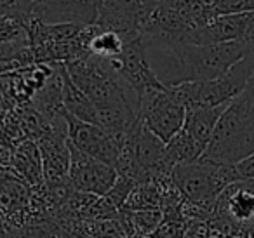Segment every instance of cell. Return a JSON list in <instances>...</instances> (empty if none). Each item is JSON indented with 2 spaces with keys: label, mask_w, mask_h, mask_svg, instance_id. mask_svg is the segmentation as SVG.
I'll use <instances>...</instances> for the list:
<instances>
[{
  "label": "cell",
  "mask_w": 254,
  "mask_h": 238,
  "mask_svg": "<svg viewBox=\"0 0 254 238\" xmlns=\"http://www.w3.org/2000/svg\"><path fill=\"white\" fill-rule=\"evenodd\" d=\"M146 58L155 71L157 78L166 87L180 85L185 82L214 80L225 75L235 63H239L254 49L246 42L225 44H143Z\"/></svg>",
  "instance_id": "obj_1"
},
{
  "label": "cell",
  "mask_w": 254,
  "mask_h": 238,
  "mask_svg": "<svg viewBox=\"0 0 254 238\" xmlns=\"http://www.w3.org/2000/svg\"><path fill=\"white\" fill-rule=\"evenodd\" d=\"M254 153V78L228 103L202 160L237 165Z\"/></svg>",
  "instance_id": "obj_2"
},
{
  "label": "cell",
  "mask_w": 254,
  "mask_h": 238,
  "mask_svg": "<svg viewBox=\"0 0 254 238\" xmlns=\"http://www.w3.org/2000/svg\"><path fill=\"white\" fill-rule=\"evenodd\" d=\"M171 179L188 203L212 214L223 189L232 182L240 181V176L235 165L218 164L200 158L191 164L176 165L173 169Z\"/></svg>",
  "instance_id": "obj_3"
},
{
  "label": "cell",
  "mask_w": 254,
  "mask_h": 238,
  "mask_svg": "<svg viewBox=\"0 0 254 238\" xmlns=\"http://www.w3.org/2000/svg\"><path fill=\"white\" fill-rule=\"evenodd\" d=\"M254 78V53L235 63L225 75L214 80L185 82L173 85L171 92L187 110L197 106H219L228 105L232 99L242 94L244 89Z\"/></svg>",
  "instance_id": "obj_4"
},
{
  "label": "cell",
  "mask_w": 254,
  "mask_h": 238,
  "mask_svg": "<svg viewBox=\"0 0 254 238\" xmlns=\"http://www.w3.org/2000/svg\"><path fill=\"white\" fill-rule=\"evenodd\" d=\"M138 117L143 125L164 143L178 134L185 125L187 108L174 98L169 87L150 89L139 96Z\"/></svg>",
  "instance_id": "obj_5"
},
{
  "label": "cell",
  "mask_w": 254,
  "mask_h": 238,
  "mask_svg": "<svg viewBox=\"0 0 254 238\" xmlns=\"http://www.w3.org/2000/svg\"><path fill=\"white\" fill-rule=\"evenodd\" d=\"M64 120H66L68 127V143L71 146H75L82 153L89 155L96 160H101L115 167L117 160L120 157L122 144L127 136H113L108 130L101 129L94 123L84 122V120L77 119L68 112L64 113Z\"/></svg>",
  "instance_id": "obj_6"
},
{
  "label": "cell",
  "mask_w": 254,
  "mask_h": 238,
  "mask_svg": "<svg viewBox=\"0 0 254 238\" xmlns=\"http://www.w3.org/2000/svg\"><path fill=\"white\" fill-rule=\"evenodd\" d=\"M70 144V143H68ZM119 174L113 165L82 153L70 144V174L68 184L75 191L89 193L94 196H105L115 186Z\"/></svg>",
  "instance_id": "obj_7"
},
{
  "label": "cell",
  "mask_w": 254,
  "mask_h": 238,
  "mask_svg": "<svg viewBox=\"0 0 254 238\" xmlns=\"http://www.w3.org/2000/svg\"><path fill=\"white\" fill-rule=\"evenodd\" d=\"M101 9L103 0H35V19L87 28L98 23Z\"/></svg>",
  "instance_id": "obj_8"
},
{
  "label": "cell",
  "mask_w": 254,
  "mask_h": 238,
  "mask_svg": "<svg viewBox=\"0 0 254 238\" xmlns=\"http://www.w3.org/2000/svg\"><path fill=\"white\" fill-rule=\"evenodd\" d=\"M113 63L124 80L134 89L138 96L150 89L164 87V84L157 78L155 71L150 66L141 37L126 42L122 54L119 58H113Z\"/></svg>",
  "instance_id": "obj_9"
},
{
  "label": "cell",
  "mask_w": 254,
  "mask_h": 238,
  "mask_svg": "<svg viewBox=\"0 0 254 238\" xmlns=\"http://www.w3.org/2000/svg\"><path fill=\"white\" fill-rule=\"evenodd\" d=\"M212 216L235 224L254 221V179H240L223 189Z\"/></svg>",
  "instance_id": "obj_10"
},
{
  "label": "cell",
  "mask_w": 254,
  "mask_h": 238,
  "mask_svg": "<svg viewBox=\"0 0 254 238\" xmlns=\"http://www.w3.org/2000/svg\"><path fill=\"white\" fill-rule=\"evenodd\" d=\"M32 186L14 174H0V217L11 226L21 228L28 219Z\"/></svg>",
  "instance_id": "obj_11"
},
{
  "label": "cell",
  "mask_w": 254,
  "mask_h": 238,
  "mask_svg": "<svg viewBox=\"0 0 254 238\" xmlns=\"http://www.w3.org/2000/svg\"><path fill=\"white\" fill-rule=\"evenodd\" d=\"M11 171L16 178L25 181L28 186L37 188L44 184L42 157L39 144L32 139H23L11 150Z\"/></svg>",
  "instance_id": "obj_12"
},
{
  "label": "cell",
  "mask_w": 254,
  "mask_h": 238,
  "mask_svg": "<svg viewBox=\"0 0 254 238\" xmlns=\"http://www.w3.org/2000/svg\"><path fill=\"white\" fill-rule=\"evenodd\" d=\"M228 105L219 106H197V108L187 110L183 129L204 148H207L212 134L216 130L219 119Z\"/></svg>",
  "instance_id": "obj_13"
},
{
  "label": "cell",
  "mask_w": 254,
  "mask_h": 238,
  "mask_svg": "<svg viewBox=\"0 0 254 238\" xmlns=\"http://www.w3.org/2000/svg\"><path fill=\"white\" fill-rule=\"evenodd\" d=\"M205 148L198 144L185 129H181L178 134H174L166 143V158L171 167L183 164H191L202 158Z\"/></svg>",
  "instance_id": "obj_14"
},
{
  "label": "cell",
  "mask_w": 254,
  "mask_h": 238,
  "mask_svg": "<svg viewBox=\"0 0 254 238\" xmlns=\"http://www.w3.org/2000/svg\"><path fill=\"white\" fill-rule=\"evenodd\" d=\"M173 182L169 181H146L141 184H136L134 189L131 191L129 198H127L124 209L126 210H153L162 207L164 191L167 186Z\"/></svg>",
  "instance_id": "obj_15"
},
{
  "label": "cell",
  "mask_w": 254,
  "mask_h": 238,
  "mask_svg": "<svg viewBox=\"0 0 254 238\" xmlns=\"http://www.w3.org/2000/svg\"><path fill=\"white\" fill-rule=\"evenodd\" d=\"M87 51L89 54L98 58H105V60H113V58H119L124 51V39L117 32L112 30H103L99 26L92 25L87 26Z\"/></svg>",
  "instance_id": "obj_16"
},
{
  "label": "cell",
  "mask_w": 254,
  "mask_h": 238,
  "mask_svg": "<svg viewBox=\"0 0 254 238\" xmlns=\"http://www.w3.org/2000/svg\"><path fill=\"white\" fill-rule=\"evenodd\" d=\"M164 214L160 209L153 210H120V221H122L124 228H126L127 238L141 235V237H148L153 235L159 224L162 223Z\"/></svg>",
  "instance_id": "obj_17"
},
{
  "label": "cell",
  "mask_w": 254,
  "mask_h": 238,
  "mask_svg": "<svg viewBox=\"0 0 254 238\" xmlns=\"http://www.w3.org/2000/svg\"><path fill=\"white\" fill-rule=\"evenodd\" d=\"M212 18L239 12H254V0H212Z\"/></svg>",
  "instance_id": "obj_18"
},
{
  "label": "cell",
  "mask_w": 254,
  "mask_h": 238,
  "mask_svg": "<svg viewBox=\"0 0 254 238\" xmlns=\"http://www.w3.org/2000/svg\"><path fill=\"white\" fill-rule=\"evenodd\" d=\"M188 219L185 217H164L152 235L153 238H185Z\"/></svg>",
  "instance_id": "obj_19"
},
{
  "label": "cell",
  "mask_w": 254,
  "mask_h": 238,
  "mask_svg": "<svg viewBox=\"0 0 254 238\" xmlns=\"http://www.w3.org/2000/svg\"><path fill=\"white\" fill-rule=\"evenodd\" d=\"M240 179H254V153L235 165Z\"/></svg>",
  "instance_id": "obj_20"
},
{
  "label": "cell",
  "mask_w": 254,
  "mask_h": 238,
  "mask_svg": "<svg viewBox=\"0 0 254 238\" xmlns=\"http://www.w3.org/2000/svg\"><path fill=\"white\" fill-rule=\"evenodd\" d=\"M14 2H18V0H0V9L9 7V5H12Z\"/></svg>",
  "instance_id": "obj_21"
},
{
  "label": "cell",
  "mask_w": 254,
  "mask_h": 238,
  "mask_svg": "<svg viewBox=\"0 0 254 238\" xmlns=\"http://www.w3.org/2000/svg\"><path fill=\"white\" fill-rule=\"evenodd\" d=\"M211 238H226V237H223V235H218V233H212Z\"/></svg>",
  "instance_id": "obj_22"
},
{
  "label": "cell",
  "mask_w": 254,
  "mask_h": 238,
  "mask_svg": "<svg viewBox=\"0 0 254 238\" xmlns=\"http://www.w3.org/2000/svg\"><path fill=\"white\" fill-rule=\"evenodd\" d=\"M141 2H143V0H141Z\"/></svg>",
  "instance_id": "obj_23"
}]
</instances>
